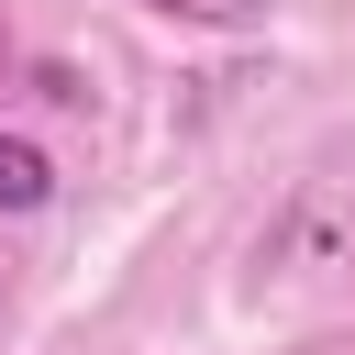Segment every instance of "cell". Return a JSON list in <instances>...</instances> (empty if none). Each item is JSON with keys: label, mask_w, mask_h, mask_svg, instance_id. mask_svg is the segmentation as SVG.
Returning <instances> with one entry per match:
<instances>
[{"label": "cell", "mask_w": 355, "mask_h": 355, "mask_svg": "<svg viewBox=\"0 0 355 355\" xmlns=\"http://www.w3.org/2000/svg\"><path fill=\"white\" fill-rule=\"evenodd\" d=\"M44 200H55V166H44V144L0 133V211H44Z\"/></svg>", "instance_id": "obj_1"}, {"label": "cell", "mask_w": 355, "mask_h": 355, "mask_svg": "<svg viewBox=\"0 0 355 355\" xmlns=\"http://www.w3.org/2000/svg\"><path fill=\"white\" fill-rule=\"evenodd\" d=\"M144 11H166V22H222V33L255 22V0H144Z\"/></svg>", "instance_id": "obj_2"}]
</instances>
